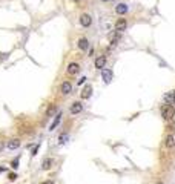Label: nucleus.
I'll return each instance as SVG.
<instances>
[{
  "instance_id": "obj_1",
  "label": "nucleus",
  "mask_w": 175,
  "mask_h": 184,
  "mask_svg": "<svg viewBox=\"0 0 175 184\" xmlns=\"http://www.w3.org/2000/svg\"><path fill=\"white\" fill-rule=\"evenodd\" d=\"M160 112H161V117H163L164 120H172L175 117V109H173L172 104H163Z\"/></svg>"
},
{
  "instance_id": "obj_2",
  "label": "nucleus",
  "mask_w": 175,
  "mask_h": 184,
  "mask_svg": "<svg viewBox=\"0 0 175 184\" xmlns=\"http://www.w3.org/2000/svg\"><path fill=\"white\" fill-rule=\"evenodd\" d=\"M69 112H71V115H78L80 112H83V103L82 101H74L71 104V108H69Z\"/></svg>"
},
{
  "instance_id": "obj_3",
  "label": "nucleus",
  "mask_w": 175,
  "mask_h": 184,
  "mask_svg": "<svg viewBox=\"0 0 175 184\" xmlns=\"http://www.w3.org/2000/svg\"><path fill=\"white\" fill-rule=\"evenodd\" d=\"M78 22H80V25H82L83 28H89V26L92 25V17L89 14H86V12H83V14L80 16Z\"/></svg>"
},
{
  "instance_id": "obj_4",
  "label": "nucleus",
  "mask_w": 175,
  "mask_h": 184,
  "mask_svg": "<svg viewBox=\"0 0 175 184\" xmlns=\"http://www.w3.org/2000/svg\"><path fill=\"white\" fill-rule=\"evenodd\" d=\"M80 72V64L75 63V61H71L68 64V68H66V74L68 75H77Z\"/></svg>"
},
{
  "instance_id": "obj_5",
  "label": "nucleus",
  "mask_w": 175,
  "mask_h": 184,
  "mask_svg": "<svg viewBox=\"0 0 175 184\" xmlns=\"http://www.w3.org/2000/svg\"><path fill=\"white\" fill-rule=\"evenodd\" d=\"M60 92H62V95H69L71 92H72V85H71V82L65 80V82L60 85Z\"/></svg>"
},
{
  "instance_id": "obj_6",
  "label": "nucleus",
  "mask_w": 175,
  "mask_h": 184,
  "mask_svg": "<svg viewBox=\"0 0 175 184\" xmlns=\"http://www.w3.org/2000/svg\"><path fill=\"white\" fill-rule=\"evenodd\" d=\"M20 146H22V141H20L19 138H11V140H8V143H6V147H8L9 150H17Z\"/></svg>"
},
{
  "instance_id": "obj_7",
  "label": "nucleus",
  "mask_w": 175,
  "mask_h": 184,
  "mask_svg": "<svg viewBox=\"0 0 175 184\" xmlns=\"http://www.w3.org/2000/svg\"><path fill=\"white\" fill-rule=\"evenodd\" d=\"M126 28H128V22L125 19H118L115 22V31L117 32H123V31H126Z\"/></svg>"
},
{
  "instance_id": "obj_8",
  "label": "nucleus",
  "mask_w": 175,
  "mask_h": 184,
  "mask_svg": "<svg viewBox=\"0 0 175 184\" xmlns=\"http://www.w3.org/2000/svg\"><path fill=\"white\" fill-rule=\"evenodd\" d=\"M128 11H129V6H128L126 3H117V5H115V12H117L118 16L128 14Z\"/></svg>"
},
{
  "instance_id": "obj_9",
  "label": "nucleus",
  "mask_w": 175,
  "mask_h": 184,
  "mask_svg": "<svg viewBox=\"0 0 175 184\" xmlns=\"http://www.w3.org/2000/svg\"><path fill=\"white\" fill-rule=\"evenodd\" d=\"M77 46H78L80 51H88V48H89V40H88L86 37H80L78 42H77Z\"/></svg>"
},
{
  "instance_id": "obj_10",
  "label": "nucleus",
  "mask_w": 175,
  "mask_h": 184,
  "mask_svg": "<svg viewBox=\"0 0 175 184\" xmlns=\"http://www.w3.org/2000/svg\"><path fill=\"white\" fill-rule=\"evenodd\" d=\"M107 38H109L111 45H112V46H115V45L118 43V40H120V32H117V31L114 29V31H111L109 34H107Z\"/></svg>"
},
{
  "instance_id": "obj_11",
  "label": "nucleus",
  "mask_w": 175,
  "mask_h": 184,
  "mask_svg": "<svg viewBox=\"0 0 175 184\" xmlns=\"http://www.w3.org/2000/svg\"><path fill=\"white\" fill-rule=\"evenodd\" d=\"M106 61H107L106 55H98V57L95 58V61H94V64H95L97 69H103V68L106 66Z\"/></svg>"
},
{
  "instance_id": "obj_12",
  "label": "nucleus",
  "mask_w": 175,
  "mask_h": 184,
  "mask_svg": "<svg viewBox=\"0 0 175 184\" xmlns=\"http://www.w3.org/2000/svg\"><path fill=\"white\" fill-rule=\"evenodd\" d=\"M92 95V86L91 85H86L82 91V94H80V97H82V100H88L89 97Z\"/></svg>"
},
{
  "instance_id": "obj_13",
  "label": "nucleus",
  "mask_w": 175,
  "mask_h": 184,
  "mask_svg": "<svg viewBox=\"0 0 175 184\" xmlns=\"http://www.w3.org/2000/svg\"><path fill=\"white\" fill-rule=\"evenodd\" d=\"M101 77H103V80H104V83H106V85H107V83H111V80H112V71H111V69H103Z\"/></svg>"
},
{
  "instance_id": "obj_14",
  "label": "nucleus",
  "mask_w": 175,
  "mask_h": 184,
  "mask_svg": "<svg viewBox=\"0 0 175 184\" xmlns=\"http://www.w3.org/2000/svg\"><path fill=\"white\" fill-rule=\"evenodd\" d=\"M60 121H62V112H59L56 117H54V121L49 124V130H54V129L60 124Z\"/></svg>"
},
{
  "instance_id": "obj_15",
  "label": "nucleus",
  "mask_w": 175,
  "mask_h": 184,
  "mask_svg": "<svg viewBox=\"0 0 175 184\" xmlns=\"http://www.w3.org/2000/svg\"><path fill=\"white\" fill-rule=\"evenodd\" d=\"M54 166V160L52 158H45L42 163V170H49Z\"/></svg>"
},
{
  "instance_id": "obj_16",
  "label": "nucleus",
  "mask_w": 175,
  "mask_h": 184,
  "mask_svg": "<svg viewBox=\"0 0 175 184\" xmlns=\"http://www.w3.org/2000/svg\"><path fill=\"white\" fill-rule=\"evenodd\" d=\"M164 101H166V104H173L175 103V92H167V94H164Z\"/></svg>"
},
{
  "instance_id": "obj_17",
  "label": "nucleus",
  "mask_w": 175,
  "mask_h": 184,
  "mask_svg": "<svg viewBox=\"0 0 175 184\" xmlns=\"http://www.w3.org/2000/svg\"><path fill=\"white\" fill-rule=\"evenodd\" d=\"M164 144H166L167 149H173V147H175V140H173V137H172V135H167L166 140H164Z\"/></svg>"
},
{
  "instance_id": "obj_18",
  "label": "nucleus",
  "mask_w": 175,
  "mask_h": 184,
  "mask_svg": "<svg viewBox=\"0 0 175 184\" xmlns=\"http://www.w3.org/2000/svg\"><path fill=\"white\" fill-rule=\"evenodd\" d=\"M57 115V106L56 104H49V108L46 111V117H56Z\"/></svg>"
},
{
  "instance_id": "obj_19",
  "label": "nucleus",
  "mask_w": 175,
  "mask_h": 184,
  "mask_svg": "<svg viewBox=\"0 0 175 184\" xmlns=\"http://www.w3.org/2000/svg\"><path fill=\"white\" fill-rule=\"evenodd\" d=\"M68 138H69V135L66 134V132H63V134L59 137V144H65L66 141H68Z\"/></svg>"
},
{
  "instance_id": "obj_20",
  "label": "nucleus",
  "mask_w": 175,
  "mask_h": 184,
  "mask_svg": "<svg viewBox=\"0 0 175 184\" xmlns=\"http://www.w3.org/2000/svg\"><path fill=\"white\" fill-rule=\"evenodd\" d=\"M12 169H17L19 167V160H14V161H12V166H11Z\"/></svg>"
},
{
  "instance_id": "obj_21",
  "label": "nucleus",
  "mask_w": 175,
  "mask_h": 184,
  "mask_svg": "<svg viewBox=\"0 0 175 184\" xmlns=\"http://www.w3.org/2000/svg\"><path fill=\"white\" fill-rule=\"evenodd\" d=\"M40 184H56V183H54L52 180H45V181H42Z\"/></svg>"
},
{
  "instance_id": "obj_22",
  "label": "nucleus",
  "mask_w": 175,
  "mask_h": 184,
  "mask_svg": "<svg viewBox=\"0 0 175 184\" xmlns=\"http://www.w3.org/2000/svg\"><path fill=\"white\" fill-rule=\"evenodd\" d=\"M5 149V141H0V152Z\"/></svg>"
},
{
  "instance_id": "obj_23",
  "label": "nucleus",
  "mask_w": 175,
  "mask_h": 184,
  "mask_svg": "<svg viewBox=\"0 0 175 184\" xmlns=\"http://www.w3.org/2000/svg\"><path fill=\"white\" fill-rule=\"evenodd\" d=\"M85 80H86L85 77H83V78H80V80H78V85H83V83H85Z\"/></svg>"
},
{
  "instance_id": "obj_24",
  "label": "nucleus",
  "mask_w": 175,
  "mask_h": 184,
  "mask_svg": "<svg viewBox=\"0 0 175 184\" xmlns=\"http://www.w3.org/2000/svg\"><path fill=\"white\" fill-rule=\"evenodd\" d=\"M72 2H75V3H80V2H83V0H72Z\"/></svg>"
},
{
  "instance_id": "obj_25",
  "label": "nucleus",
  "mask_w": 175,
  "mask_h": 184,
  "mask_svg": "<svg viewBox=\"0 0 175 184\" xmlns=\"http://www.w3.org/2000/svg\"><path fill=\"white\" fill-rule=\"evenodd\" d=\"M100 2H104L106 3V2H111V0H100Z\"/></svg>"
},
{
  "instance_id": "obj_26",
  "label": "nucleus",
  "mask_w": 175,
  "mask_h": 184,
  "mask_svg": "<svg viewBox=\"0 0 175 184\" xmlns=\"http://www.w3.org/2000/svg\"><path fill=\"white\" fill-rule=\"evenodd\" d=\"M155 184H164L163 181H158V183H155Z\"/></svg>"
},
{
  "instance_id": "obj_27",
  "label": "nucleus",
  "mask_w": 175,
  "mask_h": 184,
  "mask_svg": "<svg viewBox=\"0 0 175 184\" xmlns=\"http://www.w3.org/2000/svg\"><path fill=\"white\" fill-rule=\"evenodd\" d=\"M3 170H5V169H3V167H0V172H3Z\"/></svg>"
}]
</instances>
